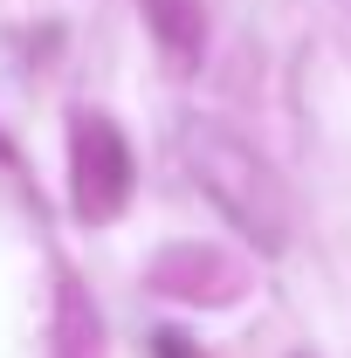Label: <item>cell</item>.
I'll list each match as a JSON object with an SVG mask.
<instances>
[{"label":"cell","instance_id":"obj_1","mask_svg":"<svg viewBox=\"0 0 351 358\" xmlns=\"http://www.w3.org/2000/svg\"><path fill=\"white\" fill-rule=\"evenodd\" d=\"M186 166H193V179H200L262 248L282 241V193H275V173H268L234 131H220V124H186Z\"/></svg>","mask_w":351,"mask_h":358},{"label":"cell","instance_id":"obj_2","mask_svg":"<svg viewBox=\"0 0 351 358\" xmlns=\"http://www.w3.org/2000/svg\"><path fill=\"white\" fill-rule=\"evenodd\" d=\"M131 200V152L103 117L76 124V207L89 221H117Z\"/></svg>","mask_w":351,"mask_h":358},{"label":"cell","instance_id":"obj_3","mask_svg":"<svg viewBox=\"0 0 351 358\" xmlns=\"http://www.w3.org/2000/svg\"><path fill=\"white\" fill-rule=\"evenodd\" d=\"M145 21H152V35H159V48H166L173 69H193L200 62V48H207L200 0H145Z\"/></svg>","mask_w":351,"mask_h":358}]
</instances>
